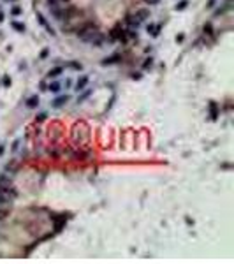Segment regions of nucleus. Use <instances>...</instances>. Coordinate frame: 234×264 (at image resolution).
Listing matches in <instances>:
<instances>
[{
    "instance_id": "17",
    "label": "nucleus",
    "mask_w": 234,
    "mask_h": 264,
    "mask_svg": "<svg viewBox=\"0 0 234 264\" xmlns=\"http://www.w3.org/2000/svg\"><path fill=\"white\" fill-rule=\"evenodd\" d=\"M46 90L53 92V93H56V92H60V83H50V85H48V88H46Z\"/></svg>"
},
{
    "instance_id": "25",
    "label": "nucleus",
    "mask_w": 234,
    "mask_h": 264,
    "mask_svg": "<svg viewBox=\"0 0 234 264\" xmlns=\"http://www.w3.org/2000/svg\"><path fill=\"white\" fill-rule=\"evenodd\" d=\"M204 34H211V25H204Z\"/></svg>"
},
{
    "instance_id": "16",
    "label": "nucleus",
    "mask_w": 234,
    "mask_h": 264,
    "mask_svg": "<svg viewBox=\"0 0 234 264\" xmlns=\"http://www.w3.org/2000/svg\"><path fill=\"white\" fill-rule=\"evenodd\" d=\"M11 25H12V28H14L16 32H25V25L20 23V21H12Z\"/></svg>"
},
{
    "instance_id": "10",
    "label": "nucleus",
    "mask_w": 234,
    "mask_h": 264,
    "mask_svg": "<svg viewBox=\"0 0 234 264\" xmlns=\"http://www.w3.org/2000/svg\"><path fill=\"white\" fill-rule=\"evenodd\" d=\"M86 157H90V152H72V159H76V160H85Z\"/></svg>"
},
{
    "instance_id": "22",
    "label": "nucleus",
    "mask_w": 234,
    "mask_h": 264,
    "mask_svg": "<svg viewBox=\"0 0 234 264\" xmlns=\"http://www.w3.org/2000/svg\"><path fill=\"white\" fill-rule=\"evenodd\" d=\"M2 83H4V86H11V78L9 76H4L2 78Z\"/></svg>"
},
{
    "instance_id": "31",
    "label": "nucleus",
    "mask_w": 234,
    "mask_h": 264,
    "mask_svg": "<svg viewBox=\"0 0 234 264\" xmlns=\"http://www.w3.org/2000/svg\"><path fill=\"white\" fill-rule=\"evenodd\" d=\"M2 153H4V144H0V157H2Z\"/></svg>"
},
{
    "instance_id": "29",
    "label": "nucleus",
    "mask_w": 234,
    "mask_h": 264,
    "mask_svg": "<svg viewBox=\"0 0 234 264\" xmlns=\"http://www.w3.org/2000/svg\"><path fill=\"white\" fill-rule=\"evenodd\" d=\"M144 2H148V4H159L160 0H144Z\"/></svg>"
},
{
    "instance_id": "4",
    "label": "nucleus",
    "mask_w": 234,
    "mask_h": 264,
    "mask_svg": "<svg viewBox=\"0 0 234 264\" xmlns=\"http://www.w3.org/2000/svg\"><path fill=\"white\" fill-rule=\"evenodd\" d=\"M122 60V56L118 55V53H114L111 56H106L104 60H102V65H111V63H118V62Z\"/></svg>"
},
{
    "instance_id": "5",
    "label": "nucleus",
    "mask_w": 234,
    "mask_h": 264,
    "mask_svg": "<svg viewBox=\"0 0 234 264\" xmlns=\"http://www.w3.org/2000/svg\"><path fill=\"white\" fill-rule=\"evenodd\" d=\"M37 20H39V23H41L42 27H44V28H46V30H48V34H51V35H55V34H56V32H55V30H53V28H51V27H50V23H48V21H46V18H44V16H42L41 12H39V14H37Z\"/></svg>"
},
{
    "instance_id": "13",
    "label": "nucleus",
    "mask_w": 234,
    "mask_h": 264,
    "mask_svg": "<svg viewBox=\"0 0 234 264\" xmlns=\"http://www.w3.org/2000/svg\"><path fill=\"white\" fill-rule=\"evenodd\" d=\"M11 203H12V199H9V197H5V195L0 194V208H9Z\"/></svg>"
},
{
    "instance_id": "28",
    "label": "nucleus",
    "mask_w": 234,
    "mask_h": 264,
    "mask_svg": "<svg viewBox=\"0 0 234 264\" xmlns=\"http://www.w3.org/2000/svg\"><path fill=\"white\" fill-rule=\"evenodd\" d=\"M18 146H20V141H14V144H12V150H18Z\"/></svg>"
},
{
    "instance_id": "6",
    "label": "nucleus",
    "mask_w": 234,
    "mask_h": 264,
    "mask_svg": "<svg viewBox=\"0 0 234 264\" xmlns=\"http://www.w3.org/2000/svg\"><path fill=\"white\" fill-rule=\"evenodd\" d=\"M69 99H71L69 95H62V97H58V99H55V101H53V108H55V109L62 108L63 104H67V102H69Z\"/></svg>"
},
{
    "instance_id": "27",
    "label": "nucleus",
    "mask_w": 234,
    "mask_h": 264,
    "mask_svg": "<svg viewBox=\"0 0 234 264\" xmlns=\"http://www.w3.org/2000/svg\"><path fill=\"white\" fill-rule=\"evenodd\" d=\"M146 30H148V34H150V32L153 34V30H155V25H152V23H150V25L146 27Z\"/></svg>"
},
{
    "instance_id": "3",
    "label": "nucleus",
    "mask_w": 234,
    "mask_h": 264,
    "mask_svg": "<svg viewBox=\"0 0 234 264\" xmlns=\"http://www.w3.org/2000/svg\"><path fill=\"white\" fill-rule=\"evenodd\" d=\"M104 41H106V37H104L101 32H99V34H95L92 39H90V42H88V44H92V46H97V48H101L102 44H104Z\"/></svg>"
},
{
    "instance_id": "9",
    "label": "nucleus",
    "mask_w": 234,
    "mask_h": 264,
    "mask_svg": "<svg viewBox=\"0 0 234 264\" xmlns=\"http://www.w3.org/2000/svg\"><path fill=\"white\" fill-rule=\"evenodd\" d=\"M50 7H62V5H67L71 4V0H46Z\"/></svg>"
},
{
    "instance_id": "2",
    "label": "nucleus",
    "mask_w": 234,
    "mask_h": 264,
    "mask_svg": "<svg viewBox=\"0 0 234 264\" xmlns=\"http://www.w3.org/2000/svg\"><path fill=\"white\" fill-rule=\"evenodd\" d=\"M134 16H136V18H137L139 21L148 20V18H150V9H146V7H141V9H136V12H134Z\"/></svg>"
},
{
    "instance_id": "20",
    "label": "nucleus",
    "mask_w": 234,
    "mask_h": 264,
    "mask_svg": "<svg viewBox=\"0 0 234 264\" xmlns=\"http://www.w3.org/2000/svg\"><path fill=\"white\" fill-rule=\"evenodd\" d=\"M69 67H71V69H74V71H81V69H83V65H81V63H78V62H71V63H69Z\"/></svg>"
},
{
    "instance_id": "12",
    "label": "nucleus",
    "mask_w": 234,
    "mask_h": 264,
    "mask_svg": "<svg viewBox=\"0 0 234 264\" xmlns=\"http://www.w3.org/2000/svg\"><path fill=\"white\" fill-rule=\"evenodd\" d=\"M62 72H63V67H53V69H50V72H48V78H58Z\"/></svg>"
},
{
    "instance_id": "30",
    "label": "nucleus",
    "mask_w": 234,
    "mask_h": 264,
    "mask_svg": "<svg viewBox=\"0 0 234 264\" xmlns=\"http://www.w3.org/2000/svg\"><path fill=\"white\" fill-rule=\"evenodd\" d=\"M215 2H216V0H210V2H208V7H213Z\"/></svg>"
},
{
    "instance_id": "8",
    "label": "nucleus",
    "mask_w": 234,
    "mask_h": 264,
    "mask_svg": "<svg viewBox=\"0 0 234 264\" xmlns=\"http://www.w3.org/2000/svg\"><path fill=\"white\" fill-rule=\"evenodd\" d=\"M86 85H88V76H81L79 79H78V83H76V88L74 90L76 92H81L86 88Z\"/></svg>"
},
{
    "instance_id": "32",
    "label": "nucleus",
    "mask_w": 234,
    "mask_h": 264,
    "mask_svg": "<svg viewBox=\"0 0 234 264\" xmlns=\"http://www.w3.org/2000/svg\"><path fill=\"white\" fill-rule=\"evenodd\" d=\"M2 21H4V12L0 11V23H2Z\"/></svg>"
},
{
    "instance_id": "24",
    "label": "nucleus",
    "mask_w": 234,
    "mask_h": 264,
    "mask_svg": "<svg viewBox=\"0 0 234 264\" xmlns=\"http://www.w3.org/2000/svg\"><path fill=\"white\" fill-rule=\"evenodd\" d=\"M48 55H50V50H48V48H46V50H42V51H41V58H46Z\"/></svg>"
},
{
    "instance_id": "1",
    "label": "nucleus",
    "mask_w": 234,
    "mask_h": 264,
    "mask_svg": "<svg viewBox=\"0 0 234 264\" xmlns=\"http://www.w3.org/2000/svg\"><path fill=\"white\" fill-rule=\"evenodd\" d=\"M76 35L81 39V41L85 42H90V39H92L95 34H99V28H97V25H93V23H85L83 27H79V28H76Z\"/></svg>"
},
{
    "instance_id": "21",
    "label": "nucleus",
    "mask_w": 234,
    "mask_h": 264,
    "mask_svg": "<svg viewBox=\"0 0 234 264\" xmlns=\"http://www.w3.org/2000/svg\"><path fill=\"white\" fill-rule=\"evenodd\" d=\"M152 65H153V58H152V56H150V58H146V62L143 63V67H144V69H148V67H152Z\"/></svg>"
},
{
    "instance_id": "14",
    "label": "nucleus",
    "mask_w": 234,
    "mask_h": 264,
    "mask_svg": "<svg viewBox=\"0 0 234 264\" xmlns=\"http://www.w3.org/2000/svg\"><path fill=\"white\" fill-rule=\"evenodd\" d=\"M210 111H211V120H216L218 118V111H216V104L215 102H210Z\"/></svg>"
},
{
    "instance_id": "19",
    "label": "nucleus",
    "mask_w": 234,
    "mask_h": 264,
    "mask_svg": "<svg viewBox=\"0 0 234 264\" xmlns=\"http://www.w3.org/2000/svg\"><path fill=\"white\" fill-rule=\"evenodd\" d=\"M21 12H23V11H21V7H20V5H14V7L11 9V14H12V16H20Z\"/></svg>"
},
{
    "instance_id": "15",
    "label": "nucleus",
    "mask_w": 234,
    "mask_h": 264,
    "mask_svg": "<svg viewBox=\"0 0 234 264\" xmlns=\"http://www.w3.org/2000/svg\"><path fill=\"white\" fill-rule=\"evenodd\" d=\"M81 92H83V93H81V95H79V97H78V102H83V101H86V99H88V97L92 95V90H81Z\"/></svg>"
},
{
    "instance_id": "11",
    "label": "nucleus",
    "mask_w": 234,
    "mask_h": 264,
    "mask_svg": "<svg viewBox=\"0 0 234 264\" xmlns=\"http://www.w3.org/2000/svg\"><path fill=\"white\" fill-rule=\"evenodd\" d=\"M37 106H39V97H37V95H32L30 99L27 101V108L34 109V108H37Z\"/></svg>"
},
{
    "instance_id": "23",
    "label": "nucleus",
    "mask_w": 234,
    "mask_h": 264,
    "mask_svg": "<svg viewBox=\"0 0 234 264\" xmlns=\"http://www.w3.org/2000/svg\"><path fill=\"white\" fill-rule=\"evenodd\" d=\"M46 116H48L46 113H41V114H37V116H35V120H37V122H42V120H46Z\"/></svg>"
},
{
    "instance_id": "7",
    "label": "nucleus",
    "mask_w": 234,
    "mask_h": 264,
    "mask_svg": "<svg viewBox=\"0 0 234 264\" xmlns=\"http://www.w3.org/2000/svg\"><path fill=\"white\" fill-rule=\"evenodd\" d=\"M125 23H127V25H129L130 28H137V27L141 25V21L137 20V18H136L134 14H129V16H127V20H125Z\"/></svg>"
},
{
    "instance_id": "18",
    "label": "nucleus",
    "mask_w": 234,
    "mask_h": 264,
    "mask_svg": "<svg viewBox=\"0 0 234 264\" xmlns=\"http://www.w3.org/2000/svg\"><path fill=\"white\" fill-rule=\"evenodd\" d=\"M187 5H188V2H187V0H181L180 4H176V7H174V9H176V11H183Z\"/></svg>"
},
{
    "instance_id": "26",
    "label": "nucleus",
    "mask_w": 234,
    "mask_h": 264,
    "mask_svg": "<svg viewBox=\"0 0 234 264\" xmlns=\"http://www.w3.org/2000/svg\"><path fill=\"white\" fill-rule=\"evenodd\" d=\"M143 76H141V72H134L132 74V79H141Z\"/></svg>"
}]
</instances>
